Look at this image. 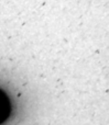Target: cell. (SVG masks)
<instances>
[{
    "mask_svg": "<svg viewBox=\"0 0 109 125\" xmlns=\"http://www.w3.org/2000/svg\"><path fill=\"white\" fill-rule=\"evenodd\" d=\"M10 101L7 94L0 89V124L3 123L10 114Z\"/></svg>",
    "mask_w": 109,
    "mask_h": 125,
    "instance_id": "cell-1",
    "label": "cell"
}]
</instances>
